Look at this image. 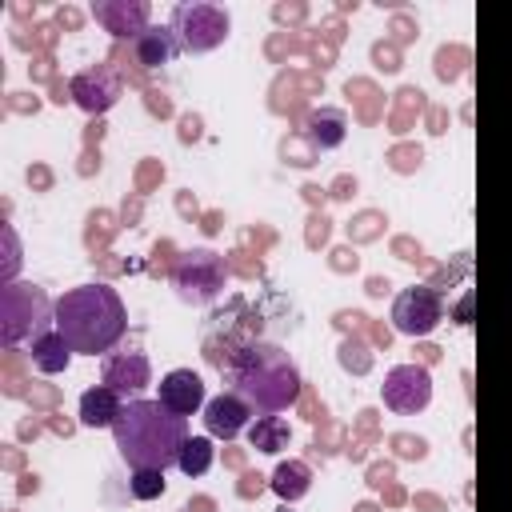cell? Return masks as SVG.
Listing matches in <instances>:
<instances>
[{"instance_id":"9a60e30c","label":"cell","mask_w":512,"mask_h":512,"mask_svg":"<svg viewBox=\"0 0 512 512\" xmlns=\"http://www.w3.org/2000/svg\"><path fill=\"white\" fill-rule=\"evenodd\" d=\"M132 52H136V60H140L144 68H160V64H172V60H176L180 44H176L172 28H144V32L132 40Z\"/></svg>"},{"instance_id":"7c38bea8","label":"cell","mask_w":512,"mask_h":512,"mask_svg":"<svg viewBox=\"0 0 512 512\" xmlns=\"http://www.w3.org/2000/svg\"><path fill=\"white\" fill-rule=\"evenodd\" d=\"M168 412L176 416H192L200 412L208 400H204V380L192 372V368H172L164 380H160V396H156Z\"/></svg>"},{"instance_id":"ffe728a7","label":"cell","mask_w":512,"mask_h":512,"mask_svg":"<svg viewBox=\"0 0 512 512\" xmlns=\"http://www.w3.org/2000/svg\"><path fill=\"white\" fill-rule=\"evenodd\" d=\"M216 460V448H212V436H188L184 448H180V472L184 476H204Z\"/></svg>"},{"instance_id":"30bf717a","label":"cell","mask_w":512,"mask_h":512,"mask_svg":"<svg viewBox=\"0 0 512 512\" xmlns=\"http://www.w3.org/2000/svg\"><path fill=\"white\" fill-rule=\"evenodd\" d=\"M252 424V404L240 392H220L204 404V428L216 440H236Z\"/></svg>"},{"instance_id":"277c9868","label":"cell","mask_w":512,"mask_h":512,"mask_svg":"<svg viewBox=\"0 0 512 512\" xmlns=\"http://www.w3.org/2000/svg\"><path fill=\"white\" fill-rule=\"evenodd\" d=\"M0 312H4V344L16 348L28 332L32 340H40L48 332V324L56 320V304H48L44 288L36 284H8L4 288V300H0Z\"/></svg>"},{"instance_id":"2e32d148","label":"cell","mask_w":512,"mask_h":512,"mask_svg":"<svg viewBox=\"0 0 512 512\" xmlns=\"http://www.w3.org/2000/svg\"><path fill=\"white\" fill-rule=\"evenodd\" d=\"M68 360H72V344H68L56 328H48L40 340H32V364H36L44 376L68 372Z\"/></svg>"},{"instance_id":"ba28073f","label":"cell","mask_w":512,"mask_h":512,"mask_svg":"<svg viewBox=\"0 0 512 512\" xmlns=\"http://www.w3.org/2000/svg\"><path fill=\"white\" fill-rule=\"evenodd\" d=\"M440 320H444V300H440L436 288L416 284V288L396 292V300H392V324H396V332H404V336H428Z\"/></svg>"},{"instance_id":"4fadbf2b","label":"cell","mask_w":512,"mask_h":512,"mask_svg":"<svg viewBox=\"0 0 512 512\" xmlns=\"http://www.w3.org/2000/svg\"><path fill=\"white\" fill-rule=\"evenodd\" d=\"M104 384L116 388L120 396L148 388V384H152V364H148V356H144V352L108 356V360H104Z\"/></svg>"},{"instance_id":"44dd1931","label":"cell","mask_w":512,"mask_h":512,"mask_svg":"<svg viewBox=\"0 0 512 512\" xmlns=\"http://www.w3.org/2000/svg\"><path fill=\"white\" fill-rule=\"evenodd\" d=\"M164 488H168V480H164L160 468H132L128 492H132L136 500H156V496H164Z\"/></svg>"},{"instance_id":"7a4b0ae2","label":"cell","mask_w":512,"mask_h":512,"mask_svg":"<svg viewBox=\"0 0 512 512\" xmlns=\"http://www.w3.org/2000/svg\"><path fill=\"white\" fill-rule=\"evenodd\" d=\"M52 328L72 344V352L96 356L108 352L128 332V312L116 288L108 284H76L56 300Z\"/></svg>"},{"instance_id":"52a82bcc","label":"cell","mask_w":512,"mask_h":512,"mask_svg":"<svg viewBox=\"0 0 512 512\" xmlns=\"http://www.w3.org/2000/svg\"><path fill=\"white\" fill-rule=\"evenodd\" d=\"M380 392H384V404H388L392 412L416 416V412H424L428 400H432V376H428L424 364H396V368L384 372Z\"/></svg>"},{"instance_id":"ac0fdd59","label":"cell","mask_w":512,"mask_h":512,"mask_svg":"<svg viewBox=\"0 0 512 512\" xmlns=\"http://www.w3.org/2000/svg\"><path fill=\"white\" fill-rule=\"evenodd\" d=\"M308 488H312V468H308L304 460H288V464H280V468L272 472V492H276L284 504L300 500Z\"/></svg>"},{"instance_id":"8fae6325","label":"cell","mask_w":512,"mask_h":512,"mask_svg":"<svg viewBox=\"0 0 512 512\" xmlns=\"http://www.w3.org/2000/svg\"><path fill=\"white\" fill-rule=\"evenodd\" d=\"M92 16L116 40H136L148 28V4L144 0H100L92 8Z\"/></svg>"},{"instance_id":"6da1fadb","label":"cell","mask_w":512,"mask_h":512,"mask_svg":"<svg viewBox=\"0 0 512 512\" xmlns=\"http://www.w3.org/2000/svg\"><path fill=\"white\" fill-rule=\"evenodd\" d=\"M116 452L132 468H172L188 440V416L168 412L160 400H128L112 424Z\"/></svg>"},{"instance_id":"9c48e42d","label":"cell","mask_w":512,"mask_h":512,"mask_svg":"<svg viewBox=\"0 0 512 512\" xmlns=\"http://www.w3.org/2000/svg\"><path fill=\"white\" fill-rule=\"evenodd\" d=\"M68 96H72L88 116H100V112H108V108L120 100V76H116L108 64L84 68V72H76V76H72Z\"/></svg>"},{"instance_id":"5b68a950","label":"cell","mask_w":512,"mask_h":512,"mask_svg":"<svg viewBox=\"0 0 512 512\" xmlns=\"http://www.w3.org/2000/svg\"><path fill=\"white\" fill-rule=\"evenodd\" d=\"M180 52H212L228 40V12L220 4H204V0H192V4H176L172 8V20H168Z\"/></svg>"},{"instance_id":"5bb4252c","label":"cell","mask_w":512,"mask_h":512,"mask_svg":"<svg viewBox=\"0 0 512 512\" xmlns=\"http://www.w3.org/2000/svg\"><path fill=\"white\" fill-rule=\"evenodd\" d=\"M120 412H124V400L108 384H96V388H88L80 396V424L84 428H112Z\"/></svg>"},{"instance_id":"d6986e66","label":"cell","mask_w":512,"mask_h":512,"mask_svg":"<svg viewBox=\"0 0 512 512\" xmlns=\"http://www.w3.org/2000/svg\"><path fill=\"white\" fill-rule=\"evenodd\" d=\"M248 440H252V448H260V452H280V448H288V440H292V432H288V420L284 416H256L252 424H248Z\"/></svg>"},{"instance_id":"3957f363","label":"cell","mask_w":512,"mask_h":512,"mask_svg":"<svg viewBox=\"0 0 512 512\" xmlns=\"http://www.w3.org/2000/svg\"><path fill=\"white\" fill-rule=\"evenodd\" d=\"M228 380H232V392H240L260 412H280V408L296 404V396H300L296 360L280 344H268V340L244 344L228 364Z\"/></svg>"},{"instance_id":"8992f818","label":"cell","mask_w":512,"mask_h":512,"mask_svg":"<svg viewBox=\"0 0 512 512\" xmlns=\"http://www.w3.org/2000/svg\"><path fill=\"white\" fill-rule=\"evenodd\" d=\"M172 284L188 304H212L224 292V260L212 248H192L172 264Z\"/></svg>"},{"instance_id":"e0dca14e","label":"cell","mask_w":512,"mask_h":512,"mask_svg":"<svg viewBox=\"0 0 512 512\" xmlns=\"http://www.w3.org/2000/svg\"><path fill=\"white\" fill-rule=\"evenodd\" d=\"M344 136H348V116L340 108H316L308 116V140L316 148H336L344 144Z\"/></svg>"}]
</instances>
